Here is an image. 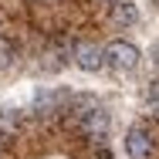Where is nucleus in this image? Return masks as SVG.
<instances>
[{
    "mask_svg": "<svg viewBox=\"0 0 159 159\" xmlns=\"http://www.w3.org/2000/svg\"><path fill=\"white\" fill-rule=\"evenodd\" d=\"M75 122H78V132L88 139V142H102L105 135H108V129H112V115H108V108L105 105H98V102H85V108L75 115Z\"/></svg>",
    "mask_w": 159,
    "mask_h": 159,
    "instance_id": "nucleus-1",
    "label": "nucleus"
},
{
    "mask_svg": "<svg viewBox=\"0 0 159 159\" xmlns=\"http://www.w3.org/2000/svg\"><path fill=\"white\" fill-rule=\"evenodd\" d=\"M139 48L129 41H108L105 44V64H112L115 71H135L139 68Z\"/></svg>",
    "mask_w": 159,
    "mask_h": 159,
    "instance_id": "nucleus-2",
    "label": "nucleus"
},
{
    "mask_svg": "<svg viewBox=\"0 0 159 159\" xmlns=\"http://www.w3.org/2000/svg\"><path fill=\"white\" fill-rule=\"evenodd\" d=\"M152 149H156V142L142 125H132L125 132V156L129 159H152Z\"/></svg>",
    "mask_w": 159,
    "mask_h": 159,
    "instance_id": "nucleus-3",
    "label": "nucleus"
},
{
    "mask_svg": "<svg viewBox=\"0 0 159 159\" xmlns=\"http://www.w3.org/2000/svg\"><path fill=\"white\" fill-rule=\"evenodd\" d=\"M75 64H78L81 71H98V68L105 64V51L95 48V44H78V48H75Z\"/></svg>",
    "mask_w": 159,
    "mask_h": 159,
    "instance_id": "nucleus-4",
    "label": "nucleus"
},
{
    "mask_svg": "<svg viewBox=\"0 0 159 159\" xmlns=\"http://www.w3.org/2000/svg\"><path fill=\"white\" fill-rule=\"evenodd\" d=\"M115 20H119V24H135V20H139V10H135V3L115 0Z\"/></svg>",
    "mask_w": 159,
    "mask_h": 159,
    "instance_id": "nucleus-5",
    "label": "nucleus"
},
{
    "mask_svg": "<svg viewBox=\"0 0 159 159\" xmlns=\"http://www.w3.org/2000/svg\"><path fill=\"white\" fill-rule=\"evenodd\" d=\"M146 112L159 119V81H152V85L146 88Z\"/></svg>",
    "mask_w": 159,
    "mask_h": 159,
    "instance_id": "nucleus-6",
    "label": "nucleus"
},
{
    "mask_svg": "<svg viewBox=\"0 0 159 159\" xmlns=\"http://www.w3.org/2000/svg\"><path fill=\"white\" fill-rule=\"evenodd\" d=\"M10 58H14L10 44H7V41H0V68H7V64H10Z\"/></svg>",
    "mask_w": 159,
    "mask_h": 159,
    "instance_id": "nucleus-7",
    "label": "nucleus"
},
{
    "mask_svg": "<svg viewBox=\"0 0 159 159\" xmlns=\"http://www.w3.org/2000/svg\"><path fill=\"white\" fill-rule=\"evenodd\" d=\"M152 61H156V68H159V41H156V48H152Z\"/></svg>",
    "mask_w": 159,
    "mask_h": 159,
    "instance_id": "nucleus-8",
    "label": "nucleus"
},
{
    "mask_svg": "<svg viewBox=\"0 0 159 159\" xmlns=\"http://www.w3.org/2000/svg\"><path fill=\"white\" fill-rule=\"evenodd\" d=\"M98 159H112V152L108 149H98Z\"/></svg>",
    "mask_w": 159,
    "mask_h": 159,
    "instance_id": "nucleus-9",
    "label": "nucleus"
},
{
    "mask_svg": "<svg viewBox=\"0 0 159 159\" xmlns=\"http://www.w3.org/2000/svg\"><path fill=\"white\" fill-rule=\"evenodd\" d=\"M105 3H115V0H105Z\"/></svg>",
    "mask_w": 159,
    "mask_h": 159,
    "instance_id": "nucleus-10",
    "label": "nucleus"
}]
</instances>
